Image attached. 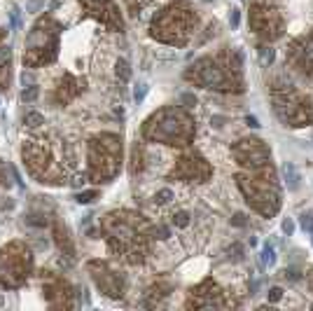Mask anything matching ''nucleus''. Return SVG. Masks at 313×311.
Here are the masks:
<instances>
[{
    "instance_id": "obj_1",
    "label": "nucleus",
    "mask_w": 313,
    "mask_h": 311,
    "mask_svg": "<svg viewBox=\"0 0 313 311\" xmlns=\"http://www.w3.org/2000/svg\"><path fill=\"white\" fill-rule=\"evenodd\" d=\"M187 80L206 87V89H220V91H239L241 89V63L232 54H222L215 59L197 61L189 71Z\"/></svg>"
},
{
    "instance_id": "obj_2",
    "label": "nucleus",
    "mask_w": 313,
    "mask_h": 311,
    "mask_svg": "<svg viewBox=\"0 0 313 311\" xmlns=\"http://www.w3.org/2000/svg\"><path fill=\"white\" fill-rule=\"evenodd\" d=\"M105 229L110 234L112 251L124 253L131 262H138L143 257V253H145V237H147V222L140 216H131V213L108 216Z\"/></svg>"
},
{
    "instance_id": "obj_3",
    "label": "nucleus",
    "mask_w": 313,
    "mask_h": 311,
    "mask_svg": "<svg viewBox=\"0 0 313 311\" xmlns=\"http://www.w3.org/2000/svg\"><path fill=\"white\" fill-rule=\"evenodd\" d=\"M239 187L245 194L248 203L259 211L262 216H274L280 206V192H278V183L274 176V168L264 166L257 168L250 173H241L239 176Z\"/></svg>"
},
{
    "instance_id": "obj_4",
    "label": "nucleus",
    "mask_w": 313,
    "mask_h": 311,
    "mask_svg": "<svg viewBox=\"0 0 313 311\" xmlns=\"http://www.w3.org/2000/svg\"><path fill=\"white\" fill-rule=\"evenodd\" d=\"M145 136L150 141H159L166 145H187L194 136V122L185 110L166 108L147 120Z\"/></svg>"
},
{
    "instance_id": "obj_5",
    "label": "nucleus",
    "mask_w": 313,
    "mask_h": 311,
    "mask_svg": "<svg viewBox=\"0 0 313 311\" xmlns=\"http://www.w3.org/2000/svg\"><path fill=\"white\" fill-rule=\"evenodd\" d=\"M271 101H274L276 115L285 124H290V127H309V124H313L311 98L304 96L290 82L274 80V84H271Z\"/></svg>"
},
{
    "instance_id": "obj_6",
    "label": "nucleus",
    "mask_w": 313,
    "mask_h": 311,
    "mask_svg": "<svg viewBox=\"0 0 313 311\" xmlns=\"http://www.w3.org/2000/svg\"><path fill=\"white\" fill-rule=\"evenodd\" d=\"M192 26H197V17L192 14V10L185 2L171 5L168 10H164L154 24H152V36L164 40V42H173V45H183L189 33Z\"/></svg>"
},
{
    "instance_id": "obj_7",
    "label": "nucleus",
    "mask_w": 313,
    "mask_h": 311,
    "mask_svg": "<svg viewBox=\"0 0 313 311\" xmlns=\"http://www.w3.org/2000/svg\"><path fill=\"white\" fill-rule=\"evenodd\" d=\"M122 141L112 136V133H105L92 141V176L96 180H108L117 173L119 166V155H122Z\"/></svg>"
},
{
    "instance_id": "obj_8",
    "label": "nucleus",
    "mask_w": 313,
    "mask_h": 311,
    "mask_svg": "<svg viewBox=\"0 0 313 311\" xmlns=\"http://www.w3.org/2000/svg\"><path fill=\"white\" fill-rule=\"evenodd\" d=\"M250 26L262 40H276L283 36V17L271 0H255L250 10Z\"/></svg>"
},
{
    "instance_id": "obj_9",
    "label": "nucleus",
    "mask_w": 313,
    "mask_h": 311,
    "mask_svg": "<svg viewBox=\"0 0 313 311\" xmlns=\"http://www.w3.org/2000/svg\"><path fill=\"white\" fill-rule=\"evenodd\" d=\"M234 157L241 166L257 171V168L271 166V152L259 138H243L234 145Z\"/></svg>"
},
{
    "instance_id": "obj_10",
    "label": "nucleus",
    "mask_w": 313,
    "mask_h": 311,
    "mask_svg": "<svg viewBox=\"0 0 313 311\" xmlns=\"http://www.w3.org/2000/svg\"><path fill=\"white\" fill-rule=\"evenodd\" d=\"M288 61L295 71L304 75H313V33L295 40L288 49Z\"/></svg>"
},
{
    "instance_id": "obj_11",
    "label": "nucleus",
    "mask_w": 313,
    "mask_h": 311,
    "mask_svg": "<svg viewBox=\"0 0 313 311\" xmlns=\"http://www.w3.org/2000/svg\"><path fill=\"white\" fill-rule=\"evenodd\" d=\"M171 176L180 180H197V183H201V180H206L210 176V166L201 155H187L178 162V166L171 171Z\"/></svg>"
},
{
    "instance_id": "obj_12",
    "label": "nucleus",
    "mask_w": 313,
    "mask_h": 311,
    "mask_svg": "<svg viewBox=\"0 0 313 311\" xmlns=\"http://www.w3.org/2000/svg\"><path fill=\"white\" fill-rule=\"evenodd\" d=\"M89 269L93 272V278H96L98 288L103 290L105 295H110V297H119V295L124 293V278L117 274V272H112L105 262H92Z\"/></svg>"
},
{
    "instance_id": "obj_13",
    "label": "nucleus",
    "mask_w": 313,
    "mask_h": 311,
    "mask_svg": "<svg viewBox=\"0 0 313 311\" xmlns=\"http://www.w3.org/2000/svg\"><path fill=\"white\" fill-rule=\"evenodd\" d=\"M187 307H227V302L222 297V290L213 281H203L197 290H192Z\"/></svg>"
},
{
    "instance_id": "obj_14",
    "label": "nucleus",
    "mask_w": 313,
    "mask_h": 311,
    "mask_svg": "<svg viewBox=\"0 0 313 311\" xmlns=\"http://www.w3.org/2000/svg\"><path fill=\"white\" fill-rule=\"evenodd\" d=\"M84 2V7H87V12L96 17V19H101L103 24H108L110 28H122V19H119V12H117V7L112 5V0H82Z\"/></svg>"
},
{
    "instance_id": "obj_15",
    "label": "nucleus",
    "mask_w": 313,
    "mask_h": 311,
    "mask_svg": "<svg viewBox=\"0 0 313 311\" xmlns=\"http://www.w3.org/2000/svg\"><path fill=\"white\" fill-rule=\"evenodd\" d=\"M283 173H285V180H288V185H290L292 190L297 187V180H299V176H297V168L292 166V164H285L283 166Z\"/></svg>"
},
{
    "instance_id": "obj_16",
    "label": "nucleus",
    "mask_w": 313,
    "mask_h": 311,
    "mask_svg": "<svg viewBox=\"0 0 313 311\" xmlns=\"http://www.w3.org/2000/svg\"><path fill=\"white\" fill-rule=\"evenodd\" d=\"M23 122H26L28 127H40V124H45V117H42L40 112H28Z\"/></svg>"
},
{
    "instance_id": "obj_17",
    "label": "nucleus",
    "mask_w": 313,
    "mask_h": 311,
    "mask_svg": "<svg viewBox=\"0 0 313 311\" xmlns=\"http://www.w3.org/2000/svg\"><path fill=\"white\" fill-rule=\"evenodd\" d=\"M171 199H173V192L171 190H162L159 194H154V201L157 203H168Z\"/></svg>"
},
{
    "instance_id": "obj_18",
    "label": "nucleus",
    "mask_w": 313,
    "mask_h": 311,
    "mask_svg": "<svg viewBox=\"0 0 313 311\" xmlns=\"http://www.w3.org/2000/svg\"><path fill=\"white\" fill-rule=\"evenodd\" d=\"M117 77H122V80H129V66H127V61H119V63H117Z\"/></svg>"
},
{
    "instance_id": "obj_19",
    "label": "nucleus",
    "mask_w": 313,
    "mask_h": 311,
    "mask_svg": "<svg viewBox=\"0 0 313 311\" xmlns=\"http://www.w3.org/2000/svg\"><path fill=\"white\" fill-rule=\"evenodd\" d=\"M274 262H276L274 248H271V246H264V264H274Z\"/></svg>"
},
{
    "instance_id": "obj_20",
    "label": "nucleus",
    "mask_w": 313,
    "mask_h": 311,
    "mask_svg": "<svg viewBox=\"0 0 313 311\" xmlns=\"http://www.w3.org/2000/svg\"><path fill=\"white\" fill-rule=\"evenodd\" d=\"M302 227L309 229V232L313 234V216H304V218H302Z\"/></svg>"
},
{
    "instance_id": "obj_21",
    "label": "nucleus",
    "mask_w": 313,
    "mask_h": 311,
    "mask_svg": "<svg viewBox=\"0 0 313 311\" xmlns=\"http://www.w3.org/2000/svg\"><path fill=\"white\" fill-rule=\"evenodd\" d=\"M271 63V61H274V49H269L267 52V47H262V63Z\"/></svg>"
},
{
    "instance_id": "obj_22",
    "label": "nucleus",
    "mask_w": 313,
    "mask_h": 311,
    "mask_svg": "<svg viewBox=\"0 0 313 311\" xmlns=\"http://www.w3.org/2000/svg\"><path fill=\"white\" fill-rule=\"evenodd\" d=\"M143 2H147V0H127V5H129V10H131V12L140 10V5H143Z\"/></svg>"
},
{
    "instance_id": "obj_23",
    "label": "nucleus",
    "mask_w": 313,
    "mask_h": 311,
    "mask_svg": "<svg viewBox=\"0 0 313 311\" xmlns=\"http://www.w3.org/2000/svg\"><path fill=\"white\" fill-rule=\"evenodd\" d=\"M35 96H37V87H31V89H28V91H23V101H33Z\"/></svg>"
},
{
    "instance_id": "obj_24",
    "label": "nucleus",
    "mask_w": 313,
    "mask_h": 311,
    "mask_svg": "<svg viewBox=\"0 0 313 311\" xmlns=\"http://www.w3.org/2000/svg\"><path fill=\"white\" fill-rule=\"evenodd\" d=\"M280 295H283V290H280V288H271V290H269V299H271V302L280 299Z\"/></svg>"
},
{
    "instance_id": "obj_25",
    "label": "nucleus",
    "mask_w": 313,
    "mask_h": 311,
    "mask_svg": "<svg viewBox=\"0 0 313 311\" xmlns=\"http://www.w3.org/2000/svg\"><path fill=\"white\" fill-rule=\"evenodd\" d=\"M93 197H96V192H89V194H80V197H77V201H80V203H89Z\"/></svg>"
},
{
    "instance_id": "obj_26",
    "label": "nucleus",
    "mask_w": 313,
    "mask_h": 311,
    "mask_svg": "<svg viewBox=\"0 0 313 311\" xmlns=\"http://www.w3.org/2000/svg\"><path fill=\"white\" fill-rule=\"evenodd\" d=\"M145 91H147V84H140V89H136V101H143Z\"/></svg>"
},
{
    "instance_id": "obj_27",
    "label": "nucleus",
    "mask_w": 313,
    "mask_h": 311,
    "mask_svg": "<svg viewBox=\"0 0 313 311\" xmlns=\"http://www.w3.org/2000/svg\"><path fill=\"white\" fill-rule=\"evenodd\" d=\"M40 5H45V0H31V2H28V10L33 12L35 7H40Z\"/></svg>"
},
{
    "instance_id": "obj_28",
    "label": "nucleus",
    "mask_w": 313,
    "mask_h": 311,
    "mask_svg": "<svg viewBox=\"0 0 313 311\" xmlns=\"http://www.w3.org/2000/svg\"><path fill=\"white\" fill-rule=\"evenodd\" d=\"M283 229H285L288 234H292V229H295V225H292L290 220H285V222H283Z\"/></svg>"
},
{
    "instance_id": "obj_29",
    "label": "nucleus",
    "mask_w": 313,
    "mask_h": 311,
    "mask_svg": "<svg viewBox=\"0 0 313 311\" xmlns=\"http://www.w3.org/2000/svg\"><path fill=\"white\" fill-rule=\"evenodd\" d=\"M311 286H313V272H311Z\"/></svg>"
}]
</instances>
